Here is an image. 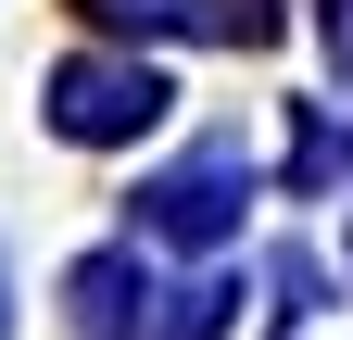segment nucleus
<instances>
[{"mask_svg":"<svg viewBox=\"0 0 353 340\" xmlns=\"http://www.w3.org/2000/svg\"><path fill=\"white\" fill-rule=\"evenodd\" d=\"M76 13H101V25H176V0H76Z\"/></svg>","mask_w":353,"mask_h":340,"instance_id":"obj_4","label":"nucleus"},{"mask_svg":"<svg viewBox=\"0 0 353 340\" xmlns=\"http://www.w3.org/2000/svg\"><path fill=\"white\" fill-rule=\"evenodd\" d=\"M139 303H152L139 252H88L76 265V340H139Z\"/></svg>","mask_w":353,"mask_h":340,"instance_id":"obj_3","label":"nucleus"},{"mask_svg":"<svg viewBox=\"0 0 353 340\" xmlns=\"http://www.w3.org/2000/svg\"><path fill=\"white\" fill-rule=\"evenodd\" d=\"M152 227L164 240H228L240 227V139H202L176 177H152Z\"/></svg>","mask_w":353,"mask_h":340,"instance_id":"obj_2","label":"nucleus"},{"mask_svg":"<svg viewBox=\"0 0 353 340\" xmlns=\"http://www.w3.org/2000/svg\"><path fill=\"white\" fill-rule=\"evenodd\" d=\"M164 114V76L152 63H63L51 76V126L63 139H139Z\"/></svg>","mask_w":353,"mask_h":340,"instance_id":"obj_1","label":"nucleus"},{"mask_svg":"<svg viewBox=\"0 0 353 340\" xmlns=\"http://www.w3.org/2000/svg\"><path fill=\"white\" fill-rule=\"evenodd\" d=\"M214 25L228 38H278V0H214Z\"/></svg>","mask_w":353,"mask_h":340,"instance_id":"obj_5","label":"nucleus"},{"mask_svg":"<svg viewBox=\"0 0 353 340\" xmlns=\"http://www.w3.org/2000/svg\"><path fill=\"white\" fill-rule=\"evenodd\" d=\"M0 340H13V303H0Z\"/></svg>","mask_w":353,"mask_h":340,"instance_id":"obj_6","label":"nucleus"}]
</instances>
